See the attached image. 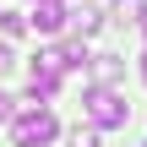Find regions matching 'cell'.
Returning a JSON list of instances; mask_svg holds the SVG:
<instances>
[{
    "instance_id": "6da1fadb",
    "label": "cell",
    "mask_w": 147,
    "mask_h": 147,
    "mask_svg": "<svg viewBox=\"0 0 147 147\" xmlns=\"http://www.w3.org/2000/svg\"><path fill=\"white\" fill-rule=\"evenodd\" d=\"M11 136H16V147H49L55 136H60V120L38 104V109H16L11 115Z\"/></svg>"
},
{
    "instance_id": "7a4b0ae2",
    "label": "cell",
    "mask_w": 147,
    "mask_h": 147,
    "mask_svg": "<svg viewBox=\"0 0 147 147\" xmlns=\"http://www.w3.org/2000/svg\"><path fill=\"white\" fill-rule=\"evenodd\" d=\"M87 125L93 131H115V125H125L131 120V109H125V93H115V87H87Z\"/></svg>"
},
{
    "instance_id": "3957f363",
    "label": "cell",
    "mask_w": 147,
    "mask_h": 147,
    "mask_svg": "<svg viewBox=\"0 0 147 147\" xmlns=\"http://www.w3.org/2000/svg\"><path fill=\"white\" fill-rule=\"evenodd\" d=\"M65 22H71V33H76V38H93V33L104 27V11L82 0V5H71V11H65Z\"/></svg>"
},
{
    "instance_id": "277c9868",
    "label": "cell",
    "mask_w": 147,
    "mask_h": 147,
    "mask_svg": "<svg viewBox=\"0 0 147 147\" xmlns=\"http://www.w3.org/2000/svg\"><path fill=\"white\" fill-rule=\"evenodd\" d=\"M87 65H93V87H115V82L125 76V60H120V55H93Z\"/></svg>"
},
{
    "instance_id": "5b68a950",
    "label": "cell",
    "mask_w": 147,
    "mask_h": 147,
    "mask_svg": "<svg viewBox=\"0 0 147 147\" xmlns=\"http://www.w3.org/2000/svg\"><path fill=\"white\" fill-rule=\"evenodd\" d=\"M33 27H38V33H60V27H65V5H60V0H38Z\"/></svg>"
},
{
    "instance_id": "8992f818",
    "label": "cell",
    "mask_w": 147,
    "mask_h": 147,
    "mask_svg": "<svg viewBox=\"0 0 147 147\" xmlns=\"http://www.w3.org/2000/svg\"><path fill=\"white\" fill-rule=\"evenodd\" d=\"M109 11H115V22H142L147 16V0H115Z\"/></svg>"
},
{
    "instance_id": "52a82bcc",
    "label": "cell",
    "mask_w": 147,
    "mask_h": 147,
    "mask_svg": "<svg viewBox=\"0 0 147 147\" xmlns=\"http://www.w3.org/2000/svg\"><path fill=\"white\" fill-rule=\"evenodd\" d=\"M0 33H5V38H22V33H27V16H22V11H0Z\"/></svg>"
},
{
    "instance_id": "ba28073f",
    "label": "cell",
    "mask_w": 147,
    "mask_h": 147,
    "mask_svg": "<svg viewBox=\"0 0 147 147\" xmlns=\"http://www.w3.org/2000/svg\"><path fill=\"white\" fill-rule=\"evenodd\" d=\"M65 147H98V131L93 125H76V131H65Z\"/></svg>"
},
{
    "instance_id": "9c48e42d",
    "label": "cell",
    "mask_w": 147,
    "mask_h": 147,
    "mask_svg": "<svg viewBox=\"0 0 147 147\" xmlns=\"http://www.w3.org/2000/svg\"><path fill=\"white\" fill-rule=\"evenodd\" d=\"M11 65H16V55H11V49L0 44V76H11Z\"/></svg>"
},
{
    "instance_id": "30bf717a",
    "label": "cell",
    "mask_w": 147,
    "mask_h": 147,
    "mask_svg": "<svg viewBox=\"0 0 147 147\" xmlns=\"http://www.w3.org/2000/svg\"><path fill=\"white\" fill-rule=\"evenodd\" d=\"M11 115H16V104H11V98H5V93H0V125H5V120H11Z\"/></svg>"
},
{
    "instance_id": "8fae6325",
    "label": "cell",
    "mask_w": 147,
    "mask_h": 147,
    "mask_svg": "<svg viewBox=\"0 0 147 147\" xmlns=\"http://www.w3.org/2000/svg\"><path fill=\"white\" fill-rule=\"evenodd\" d=\"M142 82H147V55H142Z\"/></svg>"
},
{
    "instance_id": "7c38bea8",
    "label": "cell",
    "mask_w": 147,
    "mask_h": 147,
    "mask_svg": "<svg viewBox=\"0 0 147 147\" xmlns=\"http://www.w3.org/2000/svg\"><path fill=\"white\" fill-rule=\"evenodd\" d=\"M136 27H142V33H147V16H142V22H136Z\"/></svg>"
},
{
    "instance_id": "4fadbf2b",
    "label": "cell",
    "mask_w": 147,
    "mask_h": 147,
    "mask_svg": "<svg viewBox=\"0 0 147 147\" xmlns=\"http://www.w3.org/2000/svg\"><path fill=\"white\" fill-rule=\"evenodd\" d=\"M142 147H147V142H142Z\"/></svg>"
}]
</instances>
